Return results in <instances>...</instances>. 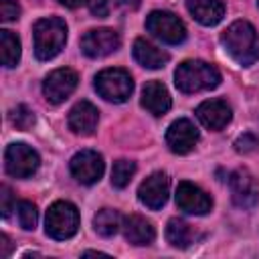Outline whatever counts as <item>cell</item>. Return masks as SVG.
<instances>
[{"label":"cell","mask_w":259,"mask_h":259,"mask_svg":"<svg viewBox=\"0 0 259 259\" xmlns=\"http://www.w3.org/2000/svg\"><path fill=\"white\" fill-rule=\"evenodd\" d=\"M221 42L227 53L243 67L259 61V32L247 20H235L221 34Z\"/></svg>","instance_id":"1"},{"label":"cell","mask_w":259,"mask_h":259,"mask_svg":"<svg viewBox=\"0 0 259 259\" xmlns=\"http://www.w3.org/2000/svg\"><path fill=\"white\" fill-rule=\"evenodd\" d=\"M174 83L178 91L182 93H198V91H208L219 87L221 83V73L214 65L198 59L184 61L176 67L174 71Z\"/></svg>","instance_id":"2"},{"label":"cell","mask_w":259,"mask_h":259,"mask_svg":"<svg viewBox=\"0 0 259 259\" xmlns=\"http://www.w3.org/2000/svg\"><path fill=\"white\" fill-rule=\"evenodd\" d=\"M34 55L40 61H51L55 59L65 42H67V24L63 18L59 16H49V18H40L36 20L34 28Z\"/></svg>","instance_id":"3"},{"label":"cell","mask_w":259,"mask_h":259,"mask_svg":"<svg viewBox=\"0 0 259 259\" xmlns=\"http://www.w3.org/2000/svg\"><path fill=\"white\" fill-rule=\"evenodd\" d=\"M45 231L51 239L65 241L79 231V210L67 200H57L49 206L45 219Z\"/></svg>","instance_id":"4"},{"label":"cell","mask_w":259,"mask_h":259,"mask_svg":"<svg viewBox=\"0 0 259 259\" xmlns=\"http://www.w3.org/2000/svg\"><path fill=\"white\" fill-rule=\"evenodd\" d=\"M95 91L111 103H123L130 99L134 91V81L132 75L125 69H103L95 75Z\"/></svg>","instance_id":"5"},{"label":"cell","mask_w":259,"mask_h":259,"mask_svg":"<svg viewBox=\"0 0 259 259\" xmlns=\"http://www.w3.org/2000/svg\"><path fill=\"white\" fill-rule=\"evenodd\" d=\"M146 30L166 45H180L186 38V26L168 10H154L146 16Z\"/></svg>","instance_id":"6"},{"label":"cell","mask_w":259,"mask_h":259,"mask_svg":"<svg viewBox=\"0 0 259 259\" xmlns=\"http://www.w3.org/2000/svg\"><path fill=\"white\" fill-rule=\"evenodd\" d=\"M40 166L36 150L22 142H14L4 152V168L14 178H30Z\"/></svg>","instance_id":"7"},{"label":"cell","mask_w":259,"mask_h":259,"mask_svg":"<svg viewBox=\"0 0 259 259\" xmlns=\"http://www.w3.org/2000/svg\"><path fill=\"white\" fill-rule=\"evenodd\" d=\"M77 83H79V75L73 69H69V67H61V69L51 71L45 77L42 93H45L49 103L59 105L77 89Z\"/></svg>","instance_id":"8"},{"label":"cell","mask_w":259,"mask_h":259,"mask_svg":"<svg viewBox=\"0 0 259 259\" xmlns=\"http://www.w3.org/2000/svg\"><path fill=\"white\" fill-rule=\"evenodd\" d=\"M69 170L77 182L89 186V184L99 182V178L103 176L105 164H103L101 154H97L95 150H81L71 158Z\"/></svg>","instance_id":"9"},{"label":"cell","mask_w":259,"mask_h":259,"mask_svg":"<svg viewBox=\"0 0 259 259\" xmlns=\"http://www.w3.org/2000/svg\"><path fill=\"white\" fill-rule=\"evenodd\" d=\"M231 198L239 208H253L259 202V184L247 168H239L229 176Z\"/></svg>","instance_id":"10"},{"label":"cell","mask_w":259,"mask_h":259,"mask_svg":"<svg viewBox=\"0 0 259 259\" xmlns=\"http://www.w3.org/2000/svg\"><path fill=\"white\" fill-rule=\"evenodd\" d=\"M119 34L113 28H93L81 36V51L91 59H101L119 49Z\"/></svg>","instance_id":"11"},{"label":"cell","mask_w":259,"mask_h":259,"mask_svg":"<svg viewBox=\"0 0 259 259\" xmlns=\"http://www.w3.org/2000/svg\"><path fill=\"white\" fill-rule=\"evenodd\" d=\"M176 204L186 214H196V217H202V214L210 212V208H212L210 196L200 186H196V184H192L188 180L178 182V188H176Z\"/></svg>","instance_id":"12"},{"label":"cell","mask_w":259,"mask_h":259,"mask_svg":"<svg viewBox=\"0 0 259 259\" xmlns=\"http://www.w3.org/2000/svg\"><path fill=\"white\" fill-rule=\"evenodd\" d=\"M170 194V178L166 172H154L150 174L138 188V198L144 206L158 210L166 204Z\"/></svg>","instance_id":"13"},{"label":"cell","mask_w":259,"mask_h":259,"mask_svg":"<svg viewBox=\"0 0 259 259\" xmlns=\"http://www.w3.org/2000/svg\"><path fill=\"white\" fill-rule=\"evenodd\" d=\"M196 142H198V130L186 117H180V119L172 121L166 130V144H168L170 152H174V154L182 156V154L192 152Z\"/></svg>","instance_id":"14"},{"label":"cell","mask_w":259,"mask_h":259,"mask_svg":"<svg viewBox=\"0 0 259 259\" xmlns=\"http://www.w3.org/2000/svg\"><path fill=\"white\" fill-rule=\"evenodd\" d=\"M196 117L204 127L219 132L231 121L233 111L225 99H206L196 107Z\"/></svg>","instance_id":"15"},{"label":"cell","mask_w":259,"mask_h":259,"mask_svg":"<svg viewBox=\"0 0 259 259\" xmlns=\"http://www.w3.org/2000/svg\"><path fill=\"white\" fill-rule=\"evenodd\" d=\"M97 121H99V111L97 107L91 103V101H79L71 107L69 111V130L77 136H91L97 127Z\"/></svg>","instance_id":"16"},{"label":"cell","mask_w":259,"mask_h":259,"mask_svg":"<svg viewBox=\"0 0 259 259\" xmlns=\"http://www.w3.org/2000/svg\"><path fill=\"white\" fill-rule=\"evenodd\" d=\"M121 231H123V237L132 243V245H138V247H144V245H152V241L156 239V229L154 225L140 217V214H127L123 217L121 221Z\"/></svg>","instance_id":"17"},{"label":"cell","mask_w":259,"mask_h":259,"mask_svg":"<svg viewBox=\"0 0 259 259\" xmlns=\"http://www.w3.org/2000/svg\"><path fill=\"white\" fill-rule=\"evenodd\" d=\"M170 105H172V99H170V93H168L164 83L148 81L144 85V89H142V107L146 111L160 117L170 109Z\"/></svg>","instance_id":"18"},{"label":"cell","mask_w":259,"mask_h":259,"mask_svg":"<svg viewBox=\"0 0 259 259\" xmlns=\"http://www.w3.org/2000/svg\"><path fill=\"white\" fill-rule=\"evenodd\" d=\"M186 8L202 26H214L225 16V4L221 0H186Z\"/></svg>","instance_id":"19"},{"label":"cell","mask_w":259,"mask_h":259,"mask_svg":"<svg viewBox=\"0 0 259 259\" xmlns=\"http://www.w3.org/2000/svg\"><path fill=\"white\" fill-rule=\"evenodd\" d=\"M132 53H134V59L146 69H162L170 61V55L166 51L158 49L156 45L148 42L146 38H136Z\"/></svg>","instance_id":"20"},{"label":"cell","mask_w":259,"mask_h":259,"mask_svg":"<svg viewBox=\"0 0 259 259\" xmlns=\"http://www.w3.org/2000/svg\"><path fill=\"white\" fill-rule=\"evenodd\" d=\"M166 239L176 249H186L196 241V231L182 219H170L166 225Z\"/></svg>","instance_id":"21"},{"label":"cell","mask_w":259,"mask_h":259,"mask_svg":"<svg viewBox=\"0 0 259 259\" xmlns=\"http://www.w3.org/2000/svg\"><path fill=\"white\" fill-rule=\"evenodd\" d=\"M121 214L115 208H101L93 217V229L101 237H113L121 229Z\"/></svg>","instance_id":"22"},{"label":"cell","mask_w":259,"mask_h":259,"mask_svg":"<svg viewBox=\"0 0 259 259\" xmlns=\"http://www.w3.org/2000/svg\"><path fill=\"white\" fill-rule=\"evenodd\" d=\"M20 40L10 30H0V61L6 69H12L20 61Z\"/></svg>","instance_id":"23"},{"label":"cell","mask_w":259,"mask_h":259,"mask_svg":"<svg viewBox=\"0 0 259 259\" xmlns=\"http://www.w3.org/2000/svg\"><path fill=\"white\" fill-rule=\"evenodd\" d=\"M136 174V164L132 160H117L111 168V184L115 188H125Z\"/></svg>","instance_id":"24"},{"label":"cell","mask_w":259,"mask_h":259,"mask_svg":"<svg viewBox=\"0 0 259 259\" xmlns=\"http://www.w3.org/2000/svg\"><path fill=\"white\" fill-rule=\"evenodd\" d=\"M8 119L16 130H30L34 125V121H36L32 109L28 105H24V103H18L16 107H12L8 111Z\"/></svg>","instance_id":"25"},{"label":"cell","mask_w":259,"mask_h":259,"mask_svg":"<svg viewBox=\"0 0 259 259\" xmlns=\"http://www.w3.org/2000/svg\"><path fill=\"white\" fill-rule=\"evenodd\" d=\"M16 214H18V223L24 231H32L38 223V210L30 200H20L16 204Z\"/></svg>","instance_id":"26"},{"label":"cell","mask_w":259,"mask_h":259,"mask_svg":"<svg viewBox=\"0 0 259 259\" xmlns=\"http://www.w3.org/2000/svg\"><path fill=\"white\" fill-rule=\"evenodd\" d=\"M20 16V4L16 0H0V18L2 22L18 20Z\"/></svg>","instance_id":"27"},{"label":"cell","mask_w":259,"mask_h":259,"mask_svg":"<svg viewBox=\"0 0 259 259\" xmlns=\"http://www.w3.org/2000/svg\"><path fill=\"white\" fill-rule=\"evenodd\" d=\"M257 146H259V140L253 136V134H243V136H239L237 140H235V150L239 152V154H249V152H253V150H257Z\"/></svg>","instance_id":"28"},{"label":"cell","mask_w":259,"mask_h":259,"mask_svg":"<svg viewBox=\"0 0 259 259\" xmlns=\"http://www.w3.org/2000/svg\"><path fill=\"white\" fill-rule=\"evenodd\" d=\"M12 206H16L14 196H12V190H10L6 184H2V186H0V210H2V217H4V219L10 217Z\"/></svg>","instance_id":"29"},{"label":"cell","mask_w":259,"mask_h":259,"mask_svg":"<svg viewBox=\"0 0 259 259\" xmlns=\"http://www.w3.org/2000/svg\"><path fill=\"white\" fill-rule=\"evenodd\" d=\"M87 6H89V10H91V14L103 18V16H107L109 10H111V0H87Z\"/></svg>","instance_id":"30"},{"label":"cell","mask_w":259,"mask_h":259,"mask_svg":"<svg viewBox=\"0 0 259 259\" xmlns=\"http://www.w3.org/2000/svg\"><path fill=\"white\" fill-rule=\"evenodd\" d=\"M0 245H2L0 257H8V255H10V249H12V243H10V239H8V235H6V233H2V235H0Z\"/></svg>","instance_id":"31"},{"label":"cell","mask_w":259,"mask_h":259,"mask_svg":"<svg viewBox=\"0 0 259 259\" xmlns=\"http://www.w3.org/2000/svg\"><path fill=\"white\" fill-rule=\"evenodd\" d=\"M63 6H67V8H79V6H83V4H87V0H59Z\"/></svg>","instance_id":"32"},{"label":"cell","mask_w":259,"mask_h":259,"mask_svg":"<svg viewBox=\"0 0 259 259\" xmlns=\"http://www.w3.org/2000/svg\"><path fill=\"white\" fill-rule=\"evenodd\" d=\"M125 6H132V8H138L140 6V0H123Z\"/></svg>","instance_id":"33"},{"label":"cell","mask_w":259,"mask_h":259,"mask_svg":"<svg viewBox=\"0 0 259 259\" xmlns=\"http://www.w3.org/2000/svg\"><path fill=\"white\" fill-rule=\"evenodd\" d=\"M257 6H259V0H257Z\"/></svg>","instance_id":"34"}]
</instances>
